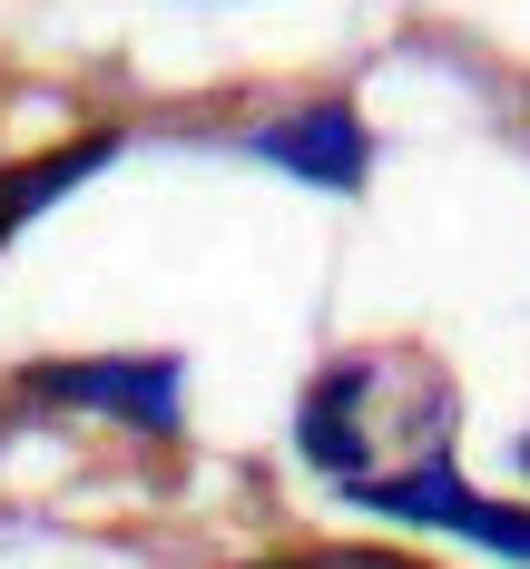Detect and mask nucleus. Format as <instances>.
<instances>
[{"label": "nucleus", "mask_w": 530, "mask_h": 569, "mask_svg": "<svg viewBox=\"0 0 530 569\" xmlns=\"http://www.w3.org/2000/svg\"><path fill=\"white\" fill-rule=\"evenodd\" d=\"M20 393L50 412H109L138 432H177L187 412V363L177 353H89V363H30Z\"/></svg>", "instance_id": "nucleus-1"}, {"label": "nucleus", "mask_w": 530, "mask_h": 569, "mask_svg": "<svg viewBox=\"0 0 530 569\" xmlns=\"http://www.w3.org/2000/svg\"><path fill=\"white\" fill-rule=\"evenodd\" d=\"M256 158H266V168H286V177H304V187L353 197L363 168H373V128L353 118V99H314V109L276 118V128L256 138Z\"/></svg>", "instance_id": "nucleus-2"}, {"label": "nucleus", "mask_w": 530, "mask_h": 569, "mask_svg": "<svg viewBox=\"0 0 530 569\" xmlns=\"http://www.w3.org/2000/svg\"><path fill=\"white\" fill-rule=\"evenodd\" d=\"M109 158H118V138L99 128V138H69V148H40V158H20V168H0V246H10V236L30 227L40 207H59V197L79 187V177H99Z\"/></svg>", "instance_id": "nucleus-3"}, {"label": "nucleus", "mask_w": 530, "mask_h": 569, "mask_svg": "<svg viewBox=\"0 0 530 569\" xmlns=\"http://www.w3.org/2000/svg\"><path fill=\"white\" fill-rule=\"evenodd\" d=\"M314 569H422V560H403V550H324Z\"/></svg>", "instance_id": "nucleus-4"}, {"label": "nucleus", "mask_w": 530, "mask_h": 569, "mask_svg": "<svg viewBox=\"0 0 530 569\" xmlns=\"http://www.w3.org/2000/svg\"><path fill=\"white\" fill-rule=\"evenodd\" d=\"M266 569H314V560H266Z\"/></svg>", "instance_id": "nucleus-5"}, {"label": "nucleus", "mask_w": 530, "mask_h": 569, "mask_svg": "<svg viewBox=\"0 0 530 569\" xmlns=\"http://www.w3.org/2000/svg\"><path fill=\"white\" fill-rule=\"evenodd\" d=\"M521 471H530V442H521Z\"/></svg>", "instance_id": "nucleus-6"}]
</instances>
